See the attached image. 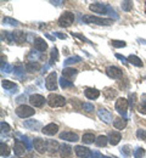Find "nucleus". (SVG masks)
Returning a JSON list of instances; mask_svg holds the SVG:
<instances>
[{
    "label": "nucleus",
    "mask_w": 146,
    "mask_h": 158,
    "mask_svg": "<svg viewBox=\"0 0 146 158\" xmlns=\"http://www.w3.org/2000/svg\"><path fill=\"white\" fill-rule=\"evenodd\" d=\"M83 111H85V112H88V113H90V112H93L94 111V105L93 103H89V102H85V103H83Z\"/></svg>",
    "instance_id": "obj_39"
},
{
    "label": "nucleus",
    "mask_w": 146,
    "mask_h": 158,
    "mask_svg": "<svg viewBox=\"0 0 146 158\" xmlns=\"http://www.w3.org/2000/svg\"><path fill=\"white\" fill-rule=\"evenodd\" d=\"M72 35H73V37H77L78 39H81L82 41H85V43H88V44H91V41H90V40L86 39V38H85L84 35H82V34H79V33H72Z\"/></svg>",
    "instance_id": "obj_47"
},
{
    "label": "nucleus",
    "mask_w": 146,
    "mask_h": 158,
    "mask_svg": "<svg viewBox=\"0 0 146 158\" xmlns=\"http://www.w3.org/2000/svg\"><path fill=\"white\" fill-rule=\"evenodd\" d=\"M138 111H139L140 113H143V114H146V101H143V102L139 105Z\"/></svg>",
    "instance_id": "obj_46"
},
{
    "label": "nucleus",
    "mask_w": 146,
    "mask_h": 158,
    "mask_svg": "<svg viewBox=\"0 0 146 158\" xmlns=\"http://www.w3.org/2000/svg\"><path fill=\"white\" fill-rule=\"evenodd\" d=\"M104 95L107 99H112V98H115L117 95V91L115 89H106L104 91Z\"/></svg>",
    "instance_id": "obj_35"
},
{
    "label": "nucleus",
    "mask_w": 146,
    "mask_h": 158,
    "mask_svg": "<svg viewBox=\"0 0 146 158\" xmlns=\"http://www.w3.org/2000/svg\"><path fill=\"white\" fill-rule=\"evenodd\" d=\"M133 7V2L131 1H122V9L124 11H130Z\"/></svg>",
    "instance_id": "obj_42"
},
{
    "label": "nucleus",
    "mask_w": 146,
    "mask_h": 158,
    "mask_svg": "<svg viewBox=\"0 0 146 158\" xmlns=\"http://www.w3.org/2000/svg\"><path fill=\"white\" fill-rule=\"evenodd\" d=\"M48 103L50 107L52 108H57V107H62L66 105V99L61 95H56V94H50L48 98Z\"/></svg>",
    "instance_id": "obj_2"
},
{
    "label": "nucleus",
    "mask_w": 146,
    "mask_h": 158,
    "mask_svg": "<svg viewBox=\"0 0 146 158\" xmlns=\"http://www.w3.org/2000/svg\"><path fill=\"white\" fill-rule=\"evenodd\" d=\"M1 85L5 90H17V85L14 81H10V80H6V79H4L1 81Z\"/></svg>",
    "instance_id": "obj_23"
},
{
    "label": "nucleus",
    "mask_w": 146,
    "mask_h": 158,
    "mask_svg": "<svg viewBox=\"0 0 146 158\" xmlns=\"http://www.w3.org/2000/svg\"><path fill=\"white\" fill-rule=\"evenodd\" d=\"M0 155H1V157H9L10 156V147L5 142L0 143Z\"/></svg>",
    "instance_id": "obj_27"
},
{
    "label": "nucleus",
    "mask_w": 146,
    "mask_h": 158,
    "mask_svg": "<svg viewBox=\"0 0 146 158\" xmlns=\"http://www.w3.org/2000/svg\"><path fill=\"white\" fill-rule=\"evenodd\" d=\"M106 74H107L110 78L118 79L123 76V72H122L121 68H118V67H116V66H108V67L106 68Z\"/></svg>",
    "instance_id": "obj_8"
},
{
    "label": "nucleus",
    "mask_w": 146,
    "mask_h": 158,
    "mask_svg": "<svg viewBox=\"0 0 146 158\" xmlns=\"http://www.w3.org/2000/svg\"><path fill=\"white\" fill-rule=\"evenodd\" d=\"M82 59L79 57V56H73V57H69V59H67L65 62H63V64L65 66H69V64H73V63H77V62H81Z\"/></svg>",
    "instance_id": "obj_32"
},
{
    "label": "nucleus",
    "mask_w": 146,
    "mask_h": 158,
    "mask_svg": "<svg viewBox=\"0 0 146 158\" xmlns=\"http://www.w3.org/2000/svg\"><path fill=\"white\" fill-rule=\"evenodd\" d=\"M51 2H52L54 5H60V4L62 2V1H51Z\"/></svg>",
    "instance_id": "obj_53"
},
{
    "label": "nucleus",
    "mask_w": 146,
    "mask_h": 158,
    "mask_svg": "<svg viewBox=\"0 0 146 158\" xmlns=\"http://www.w3.org/2000/svg\"><path fill=\"white\" fill-rule=\"evenodd\" d=\"M14 33V38L16 43H23L26 40V33L22 31H17V32H12Z\"/></svg>",
    "instance_id": "obj_28"
},
{
    "label": "nucleus",
    "mask_w": 146,
    "mask_h": 158,
    "mask_svg": "<svg viewBox=\"0 0 146 158\" xmlns=\"http://www.w3.org/2000/svg\"><path fill=\"white\" fill-rule=\"evenodd\" d=\"M136 138L139 139V140H146V130L138 129L136 130Z\"/></svg>",
    "instance_id": "obj_41"
},
{
    "label": "nucleus",
    "mask_w": 146,
    "mask_h": 158,
    "mask_svg": "<svg viewBox=\"0 0 146 158\" xmlns=\"http://www.w3.org/2000/svg\"><path fill=\"white\" fill-rule=\"evenodd\" d=\"M121 152L124 155L125 157H127V156H129V153H130V152H129V146H127V145L123 146V147L121 148Z\"/></svg>",
    "instance_id": "obj_48"
},
{
    "label": "nucleus",
    "mask_w": 146,
    "mask_h": 158,
    "mask_svg": "<svg viewBox=\"0 0 146 158\" xmlns=\"http://www.w3.org/2000/svg\"><path fill=\"white\" fill-rule=\"evenodd\" d=\"M121 139H122V135H121V133H118V131H111L110 134H108V142L111 143V145H117L119 141H121Z\"/></svg>",
    "instance_id": "obj_19"
},
{
    "label": "nucleus",
    "mask_w": 146,
    "mask_h": 158,
    "mask_svg": "<svg viewBox=\"0 0 146 158\" xmlns=\"http://www.w3.org/2000/svg\"><path fill=\"white\" fill-rule=\"evenodd\" d=\"M90 158H102V157H101L100 152H98V151H93V152H91V156H90Z\"/></svg>",
    "instance_id": "obj_50"
},
{
    "label": "nucleus",
    "mask_w": 146,
    "mask_h": 158,
    "mask_svg": "<svg viewBox=\"0 0 146 158\" xmlns=\"http://www.w3.org/2000/svg\"><path fill=\"white\" fill-rule=\"evenodd\" d=\"M133 156H134L135 158H143L144 156H145V150H144L143 147H138L136 150H134Z\"/></svg>",
    "instance_id": "obj_33"
},
{
    "label": "nucleus",
    "mask_w": 146,
    "mask_h": 158,
    "mask_svg": "<svg viewBox=\"0 0 146 158\" xmlns=\"http://www.w3.org/2000/svg\"><path fill=\"white\" fill-rule=\"evenodd\" d=\"M73 22H74V15L71 11H65L59 19V24L63 28L69 27Z\"/></svg>",
    "instance_id": "obj_3"
},
{
    "label": "nucleus",
    "mask_w": 146,
    "mask_h": 158,
    "mask_svg": "<svg viewBox=\"0 0 146 158\" xmlns=\"http://www.w3.org/2000/svg\"><path fill=\"white\" fill-rule=\"evenodd\" d=\"M33 145H34V148L39 152V153H44L46 150H48V143L46 141H44L43 139H35L33 141Z\"/></svg>",
    "instance_id": "obj_13"
},
{
    "label": "nucleus",
    "mask_w": 146,
    "mask_h": 158,
    "mask_svg": "<svg viewBox=\"0 0 146 158\" xmlns=\"http://www.w3.org/2000/svg\"><path fill=\"white\" fill-rule=\"evenodd\" d=\"M50 62H49V64H52V63H55V61L57 60L59 57V54H57V49L56 48H54L52 50H51V55H50Z\"/></svg>",
    "instance_id": "obj_36"
},
{
    "label": "nucleus",
    "mask_w": 146,
    "mask_h": 158,
    "mask_svg": "<svg viewBox=\"0 0 146 158\" xmlns=\"http://www.w3.org/2000/svg\"><path fill=\"white\" fill-rule=\"evenodd\" d=\"M82 21L84 23H88V24H99V26H110L113 23V21L110 20V19H102V17H96V16H93V15H85L82 17Z\"/></svg>",
    "instance_id": "obj_1"
},
{
    "label": "nucleus",
    "mask_w": 146,
    "mask_h": 158,
    "mask_svg": "<svg viewBox=\"0 0 146 158\" xmlns=\"http://www.w3.org/2000/svg\"><path fill=\"white\" fill-rule=\"evenodd\" d=\"M98 117L101 119L105 124H111L112 123V113L110 111H107L106 108L100 107L98 110Z\"/></svg>",
    "instance_id": "obj_9"
},
{
    "label": "nucleus",
    "mask_w": 146,
    "mask_h": 158,
    "mask_svg": "<svg viewBox=\"0 0 146 158\" xmlns=\"http://www.w3.org/2000/svg\"><path fill=\"white\" fill-rule=\"evenodd\" d=\"M24 68H26V71H27V72H29V73H34V72L39 71V69L42 68V66H40V63H39V62L29 61V62H27V63H26Z\"/></svg>",
    "instance_id": "obj_16"
},
{
    "label": "nucleus",
    "mask_w": 146,
    "mask_h": 158,
    "mask_svg": "<svg viewBox=\"0 0 146 158\" xmlns=\"http://www.w3.org/2000/svg\"><path fill=\"white\" fill-rule=\"evenodd\" d=\"M11 71H12V66L6 64V63L2 61V62H1V72H4V73H11Z\"/></svg>",
    "instance_id": "obj_38"
},
{
    "label": "nucleus",
    "mask_w": 146,
    "mask_h": 158,
    "mask_svg": "<svg viewBox=\"0 0 146 158\" xmlns=\"http://www.w3.org/2000/svg\"><path fill=\"white\" fill-rule=\"evenodd\" d=\"M116 57H117L118 60H121V61H122L123 63H125V64L128 63V59H125L124 56H122V55H119V54H116Z\"/></svg>",
    "instance_id": "obj_49"
},
{
    "label": "nucleus",
    "mask_w": 146,
    "mask_h": 158,
    "mask_svg": "<svg viewBox=\"0 0 146 158\" xmlns=\"http://www.w3.org/2000/svg\"><path fill=\"white\" fill-rule=\"evenodd\" d=\"M21 139L23 140V142L26 143V147H27V150H32V147H33V145H32V141L29 140V139L27 138V136H23V135H20Z\"/></svg>",
    "instance_id": "obj_43"
},
{
    "label": "nucleus",
    "mask_w": 146,
    "mask_h": 158,
    "mask_svg": "<svg viewBox=\"0 0 146 158\" xmlns=\"http://www.w3.org/2000/svg\"><path fill=\"white\" fill-rule=\"evenodd\" d=\"M77 73H78V71H77V69L66 67V68H63V71H62V77H63V78H66V79L73 78V77H74Z\"/></svg>",
    "instance_id": "obj_22"
},
{
    "label": "nucleus",
    "mask_w": 146,
    "mask_h": 158,
    "mask_svg": "<svg viewBox=\"0 0 146 158\" xmlns=\"http://www.w3.org/2000/svg\"><path fill=\"white\" fill-rule=\"evenodd\" d=\"M128 62L131 63V64H134V66H136V67H143L141 60L139 59L138 56H135V55H129L128 56Z\"/></svg>",
    "instance_id": "obj_26"
},
{
    "label": "nucleus",
    "mask_w": 146,
    "mask_h": 158,
    "mask_svg": "<svg viewBox=\"0 0 146 158\" xmlns=\"http://www.w3.org/2000/svg\"><path fill=\"white\" fill-rule=\"evenodd\" d=\"M46 143H48V150H49L51 153H55L56 151H59V150H60L59 143H57L56 141H54V140H48V141H46Z\"/></svg>",
    "instance_id": "obj_24"
},
{
    "label": "nucleus",
    "mask_w": 146,
    "mask_h": 158,
    "mask_svg": "<svg viewBox=\"0 0 146 158\" xmlns=\"http://www.w3.org/2000/svg\"><path fill=\"white\" fill-rule=\"evenodd\" d=\"M113 125H115L116 129L122 130L127 127V120H125V118H117L113 120Z\"/></svg>",
    "instance_id": "obj_25"
},
{
    "label": "nucleus",
    "mask_w": 146,
    "mask_h": 158,
    "mask_svg": "<svg viewBox=\"0 0 146 158\" xmlns=\"http://www.w3.org/2000/svg\"><path fill=\"white\" fill-rule=\"evenodd\" d=\"M54 35H56L57 38H60V39H66V35L62 34V33H60V32H55L54 33Z\"/></svg>",
    "instance_id": "obj_51"
},
{
    "label": "nucleus",
    "mask_w": 146,
    "mask_h": 158,
    "mask_svg": "<svg viewBox=\"0 0 146 158\" xmlns=\"http://www.w3.org/2000/svg\"><path fill=\"white\" fill-rule=\"evenodd\" d=\"M71 103H72V106H74L77 110H79L81 107H83V103L77 99H71Z\"/></svg>",
    "instance_id": "obj_45"
},
{
    "label": "nucleus",
    "mask_w": 146,
    "mask_h": 158,
    "mask_svg": "<svg viewBox=\"0 0 146 158\" xmlns=\"http://www.w3.org/2000/svg\"><path fill=\"white\" fill-rule=\"evenodd\" d=\"M60 139L61 140H66V141H69V142H76V141L79 140L78 135L76 133H73V131H63V133L60 134Z\"/></svg>",
    "instance_id": "obj_14"
},
{
    "label": "nucleus",
    "mask_w": 146,
    "mask_h": 158,
    "mask_svg": "<svg viewBox=\"0 0 146 158\" xmlns=\"http://www.w3.org/2000/svg\"><path fill=\"white\" fill-rule=\"evenodd\" d=\"M102 158H111V157H107V156H102Z\"/></svg>",
    "instance_id": "obj_54"
},
{
    "label": "nucleus",
    "mask_w": 146,
    "mask_h": 158,
    "mask_svg": "<svg viewBox=\"0 0 146 158\" xmlns=\"http://www.w3.org/2000/svg\"><path fill=\"white\" fill-rule=\"evenodd\" d=\"M128 106H129L128 100L124 99V98L118 99L117 101H116V105H115V107H116L117 112H118L119 114H122L124 118L127 117V110H128Z\"/></svg>",
    "instance_id": "obj_6"
},
{
    "label": "nucleus",
    "mask_w": 146,
    "mask_h": 158,
    "mask_svg": "<svg viewBox=\"0 0 146 158\" xmlns=\"http://www.w3.org/2000/svg\"><path fill=\"white\" fill-rule=\"evenodd\" d=\"M45 86L50 91H55L57 89V74L56 72H51L45 80Z\"/></svg>",
    "instance_id": "obj_5"
},
{
    "label": "nucleus",
    "mask_w": 146,
    "mask_h": 158,
    "mask_svg": "<svg viewBox=\"0 0 146 158\" xmlns=\"http://www.w3.org/2000/svg\"><path fill=\"white\" fill-rule=\"evenodd\" d=\"M95 135L93 134V133H86V134H84L83 138H82V141H83L84 143H93V142H95Z\"/></svg>",
    "instance_id": "obj_29"
},
{
    "label": "nucleus",
    "mask_w": 146,
    "mask_h": 158,
    "mask_svg": "<svg viewBox=\"0 0 146 158\" xmlns=\"http://www.w3.org/2000/svg\"><path fill=\"white\" fill-rule=\"evenodd\" d=\"M60 153H61V157H63V158L69 157L71 153H72V147H71L69 145L63 143V145L60 146Z\"/></svg>",
    "instance_id": "obj_21"
},
{
    "label": "nucleus",
    "mask_w": 146,
    "mask_h": 158,
    "mask_svg": "<svg viewBox=\"0 0 146 158\" xmlns=\"http://www.w3.org/2000/svg\"><path fill=\"white\" fill-rule=\"evenodd\" d=\"M110 43H111V45L115 46V48H124L125 45H127L125 41H123V40H111Z\"/></svg>",
    "instance_id": "obj_37"
},
{
    "label": "nucleus",
    "mask_w": 146,
    "mask_h": 158,
    "mask_svg": "<svg viewBox=\"0 0 146 158\" xmlns=\"http://www.w3.org/2000/svg\"><path fill=\"white\" fill-rule=\"evenodd\" d=\"M26 146H24V143L20 141V140H16L15 141V143H14V152H15V155L16 156H22L23 153H24V151H26Z\"/></svg>",
    "instance_id": "obj_17"
},
{
    "label": "nucleus",
    "mask_w": 146,
    "mask_h": 158,
    "mask_svg": "<svg viewBox=\"0 0 146 158\" xmlns=\"http://www.w3.org/2000/svg\"><path fill=\"white\" fill-rule=\"evenodd\" d=\"M84 95L86 96V99L89 100H96L100 96V91L95 88H86L84 90Z\"/></svg>",
    "instance_id": "obj_15"
},
{
    "label": "nucleus",
    "mask_w": 146,
    "mask_h": 158,
    "mask_svg": "<svg viewBox=\"0 0 146 158\" xmlns=\"http://www.w3.org/2000/svg\"><path fill=\"white\" fill-rule=\"evenodd\" d=\"M34 108H32L31 106H26V105H21L16 108V114L20 117V118H28V117H32L34 114Z\"/></svg>",
    "instance_id": "obj_4"
},
{
    "label": "nucleus",
    "mask_w": 146,
    "mask_h": 158,
    "mask_svg": "<svg viewBox=\"0 0 146 158\" xmlns=\"http://www.w3.org/2000/svg\"><path fill=\"white\" fill-rule=\"evenodd\" d=\"M89 7L95 14H107V11H111L110 6L107 4H104V2H93Z\"/></svg>",
    "instance_id": "obj_7"
},
{
    "label": "nucleus",
    "mask_w": 146,
    "mask_h": 158,
    "mask_svg": "<svg viewBox=\"0 0 146 158\" xmlns=\"http://www.w3.org/2000/svg\"><path fill=\"white\" fill-rule=\"evenodd\" d=\"M107 142H108V138L105 136V135H100V136H98L96 140H95V143H96V146H99V147H104V146H106Z\"/></svg>",
    "instance_id": "obj_30"
},
{
    "label": "nucleus",
    "mask_w": 146,
    "mask_h": 158,
    "mask_svg": "<svg viewBox=\"0 0 146 158\" xmlns=\"http://www.w3.org/2000/svg\"><path fill=\"white\" fill-rule=\"evenodd\" d=\"M45 37H46V38H49V39H50V40H54V37H52V35H49V34H45Z\"/></svg>",
    "instance_id": "obj_52"
},
{
    "label": "nucleus",
    "mask_w": 146,
    "mask_h": 158,
    "mask_svg": "<svg viewBox=\"0 0 146 158\" xmlns=\"http://www.w3.org/2000/svg\"><path fill=\"white\" fill-rule=\"evenodd\" d=\"M28 59H34V61L37 62V60L38 59H43V55L42 54H38L37 51H31L29 52V55H28Z\"/></svg>",
    "instance_id": "obj_40"
},
{
    "label": "nucleus",
    "mask_w": 146,
    "mask_h": 158,
    "mask_svg": "<svg viewBox=\"0 0 146 158\" xmlns=\"http://www.w3.org/2000/svg\"><path fill=\"white\" fill-rule=\"evenodd\" d=\"M42 131H43V134H45V135L52 136V135L57 134V131H59V125H57V124H54V123H50V124H48V125H45V127L43 128Z\"/></svg>",
    "instance_id": "obj_11"
},
{
    "label": "nucleus",
    "mask_w": 146,
    "mask_h": 158,
    "mask_svg": "<svg viewBox=\"0 0 146 158\" xmlns=\"http://www.w3.org/2000/svg\"><path fill=\"white\" fill-rule=\"evenodd\" d=\"M60 85H61L62 89H66V88L73 86V83H72L69 79H66V78H63V77H61V78H60Z\"/></svg>",
    "instance_id": "obj_31"
},
{
    "label": "nucleus",
    "mask_w": 146,
    "mask_h": 158,
    "mask_svg": "<svg viewBox=\"0 0 146 158\" xmlns=\"http://www.w3.org/2000/svg\"><path fill=\"white\" fill-rule=\"evenodd\" d=\"M23 125H24L26 128H28V129L35 131V130H38V129L42 127V123H40L39 120L32 119V120H26V122H23Z\"/></svg>",
    "instance_id": "obj_18"
},
{
    "label": "nucleus",
    "mask_w": 146,
    "mask_h": 158,
    "mask_svg": "<svg viewBox=\"0 0 146 158\" xmlns=\"http://www.w3.org/2000/svg\"><path fill=\"white\" fill-rule=\"evenodd\" d=\"M29 102H31V105L34 106V107H43V106L45 105L46 100L44 99V96L39 95V94H33V95H31V98H29Z\"/></svg>",
    "instance_id": "obj_10"
},
{
    "label": "nucleus",
    "mask_w": 146,
    "mask_h": 158,
    "mask_svg": "<svg viewBox=\"0 0 146 158\" xmlns=\"http://www.w3.org/2000/svg\"><path fill=\"white\" fill-rule=\"evenodd\" d=\"M34 46L38 51H45L48 49V44L43 38H35L34 39Z\"/></svg>",
    "instance_id": "obj_20"
},
{
    "label": "nucleus",
    "mask_w": 146,
    "mask_h": 158,
    "mask_svg": "<svg viewBox=\"0 0 146 158\" xmlns=\"http://www.w3.org/2000/svg\"><path fill=\"white\" fill-rule=\"evenodd\" d=\"M0 127H1V133H9V131L11 130L10 125H9L7 123H5V122H1Z\"/></svg>",
    "instance_id": "obj_44"
},
{
    "label": "nucleus",
    "mask_w": 146,
    "mask_h": 158,
    "mask_svg": "<svg viewBox=\"0 0 146 158\" xmlns=\"http://www.w3.org/2000/svg\"><path fill=\"white\" fill-rule=\"evenodd\" d=\"M74 152L79 158H89L91 156V151L88 147H84V146H76Z\"/></svg>",
    "instance_id": "obj_12"
},
{
    "label": "nucleus",
    "mask_w": 146,
    "mask_h": 158,
    "mask_svg": "<svg viewBox=\"0 0 146 158\" xmlns=\"http://www.w3.org/2000/svg\"><path fill=\"white\" fill-rule=\"evenodd\" d=\"M2 22H4L5 24H10V26H14V27H16V26H19V24H20V22H19V21L14 20V19H11V17H4Z\"/></svg>",
    "instance_id": "obj_34"
}]
</instances>
